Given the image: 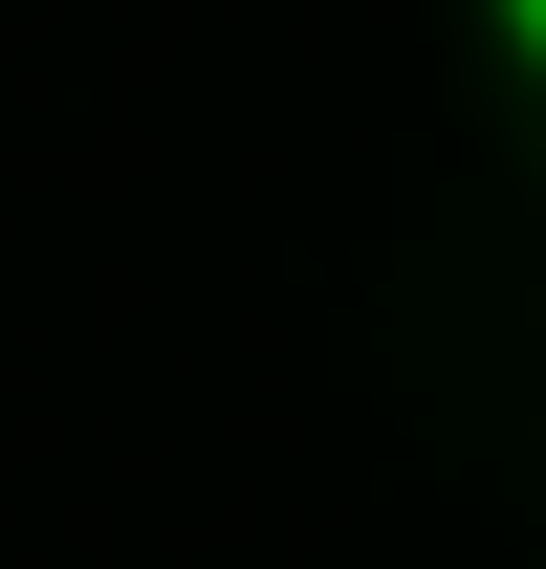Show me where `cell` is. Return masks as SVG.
I'll return each instance as SVG.
<instances>
[{
  "mask_svg": "<svg viewBox=\"0 0 546 569\" xmlns=\"http://www.w3.org/2000/svg\"><path fill=\"white\" fill-rule=\"evenodd\" d=\"M481 22H503V67H525V88H546V0H481Z\"/></svg>",
  "mask_w": 546,
  "mask_h": 569,
  "instance_id": "6da1fadb",
  "label": "cell"
}]
</instances>
